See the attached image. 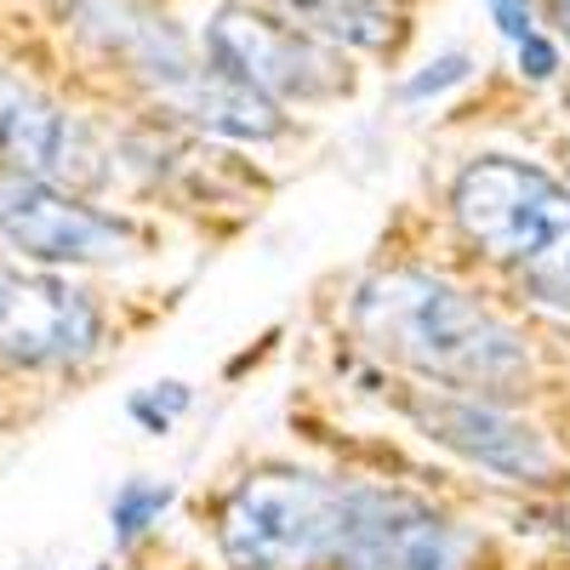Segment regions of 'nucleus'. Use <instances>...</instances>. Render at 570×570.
<instances>
[{
	"mask_svg": "<svg viewBox=\"0 0 570 570\" xmlns=\"http://www.w3.org/2000/svg\"><path fill=\"white\" fill-rule=\"evenodd\" d=\"M348 325L376 360L434 389L513 400L537 383V354L525 331L480 292H468L462 279L422 263L365 274L348 292Z\"/></svg>",
	"mask_w": 570,
	"mask_h": 570,
	"instance_id": "nucleus-1",
	"label": "nucleus"
},
{
	"mask_svg": "<svg viewBox=\"0 0 570 570\" xmlns=\"http://www.w3.org/2000/svg\"><path fill=\"white\" fill-rule=\"evenodd\" d=\"M456 234L542 308L570 314V183L525 155H473L445 188Z\"/></svg>",
	"mask_w": 570,
	"mask_h": 570,
	"instance_id": "nucleus-2",
	"label": "nucleus"
},
{
	"mask_svg": "<svg viewBox=\"0 0 570 570\" xmlns=\"http://www.w3.org/2000/svg\"><path fill=\"white\" fill-rule=\"evenodd\" d=\"M343 480L297 462H268L240 473L212 519L223 570H325L337 537Z\"/></svg>",
	"mask_w": 570,
	"mask_h": 570,
	"instance_id": "nucleus-3",
	"label": "nucleus"
},
{
	"mask_svg": "<svg viewBox=\"0 0 570 570\" xmlns=\"http://www.w3.org/2000/svg\"><path fill=\"white\" fill-rule=\"evenodd\" d=\"M400 411L411 416V428L422 440H434L440 451H451L456 462L491 473V480L513 485V491H537L553 497L570 485V462L564 451L542 434V428L513 411L497 394H468V389H434L416 383L400 394Z\"/></svg>",
	"mask_w": 570,
	"mask_h": 570,
	"instance_id": "nucleus-4",
	"label": "nucleus"
},
{
	"mask_svg": "<svg viewBox=\"0 0 570 570\" xmlns=\"http://www.w3.org/2000/svg\"><path fill=\"white\" fill-rule=\"evenodd\" d=\"M325 570H473V537L405 485L343 480Z\"/></svg>",
	"mask_w": 570,
	"mask_h": 570,
	"instance_id": "nucleus-5",
	"label": "nucleus"
},
{
	"mask_svg": "<svg viewBox=\"0 0 570 570\" xmlns=\"http://www.w3.org/2000/svg\"><path fill=\"white\" fill-rule=\"evenodd\" d=\"M0 240L35 268H115L142 252L137 217L0 166Z\"/></svg>",
	"mask_w": 570,
	"mask_h": 570,
	"instance_id": "nucleus-6",
	"label": "nucleus"
},
{
	"mask_svg": "<svg viewBox=\"0 0 570 570\" xmlns=\"http://www.w3.org/2000/svg\"><path fill=\"white\" fill-rule=\"evenodd\" d=\"M206 58L279 109L325 104L337 91H348V63L337 46H325L303 23H279L252 7H223L206 23Z\"/></svg>",
	"mask_w": 570,
	"mask_h": 570,
	"instance_id": "nucleus-7",
	"label": "nucleus"
},
{
	"mask_svg": "<svg viewBox=\"0 0 570 570\" xmlns=\"http://www.w3.org/2000/svg\"><path fill=\"white\" fill-rule=\"evenodd\" d=\"M109 343L104 303L58 268L0 263V360L23 371H75Z\"/></svg>",
	"mask_w": 570,
	"mask_h": 570,
	"instance_id": "nucleus-8",
	"label": "nucleus"
},
{
	"mask_svg": "<svg viewBox=\"0 0 570 570\" xmlns=\"http://www.w3.org/2000/svg\"><path fill=\"white\" fill-rule=\"evenodd\" d=\"M0 166L98 200L115 188V155L98 126L58 104L46 86L0 63Z\"/></svg>",
	"mask_w": 570,
	"mask_h": 570,
	"instance_id": "nucleus-9",
	"label": "nucleus"
},
{
	"mask_svg": "<svg viewBox=\"0 0 570 570\" xmlns=\"http://www.w3.org/2000/svg\"><path fill=\"white\" fill-rule=\"evenodd\" d=\"M308 35L325 46H354V52H389L400 40V7L394 0H285Z\"/></svg>",
	"mask_w": 570,
	"mask_h": 570,
	"instance_id": "nucleus-10",
	"label": "nucleus"
},
{
	"mask_svg": "<svg viewBox=\"0 0 570 570\" xmlns=\"http://www.w3.org/2000/svg\"><path fill=\"white\" fill-rule=\"evenodd\" d=\"M177 502V485L171 480H126L109 502V537H115V553H131L149 531H160V519L171 513Z\"/></svg>",
	"mask_w": 570,
	"mask_h": 570,
	"instance_id": "nucleus-11",
	"label": "nucleus"
},
{
	"mask_svg": "<svg viewBox=\"0 0 570 570\" xmlns=\"http://www.w3.org/2000/svg\"><path fill=\"white\" fill-rule=\"evenodd\" d=\"M195 405V389L177 383V376H166V383H149V389H137L126 400V416L142 428V434H171V422Z\"/></svg>",
	"mask_w": 570,
	"mask_h": 570,
	"instance_id": "nucleus-12",
	"label": "nucleus"
},
{
	"mask_svg": "<svg viewBox=\"0 0 570 570\" xmlns=\"http://www.w3.org/2000/svg\"><path fill=\"white\" fill-rule=\"evenodd\" d=\"M473 80V58L468 52H440L434 63H422L411 80H400V104H428V98H445L451 86Z\"/></svg>",
	"mask_w": 570,
	"mask_h": 570,
	"instance_id": "nucleus-13",
	"label": "nucleus"
},
{
	"mask_svg": "<svg viewBox=\"0 0 570 570\" xmlns=\"http://www.w3.org/2000/svg\"><path fill=\"white\" fill-rule=\"evenodd\" d=\"M513 69H519V80H531V86H553V80L564 75L559 40L542 35V29H531L525 40H513Z\"/></svg>",
	"mask_w": 570,
	"mask_h": 570,
	"instance_id": "nucleus-14",
	"label": "nucleus"
},
{
	"mask_svg": "<svg viewBox=\"0 0 570 570\" xmlns=\"http://www.w3.org/2000/svg\"><path fill=\"white\" fill-rule=\"evenodd\" d=\"M485 12L502 40H525L537 29V0H485Z\"/></svg>",
	"mask_w": 570,
	"mask_h": 570,
	"instance_id": "nucleus-15",
	"label": "nucleus"
},
{
	"mask_svg": "<svg viewBox=\"0 0 570 570\" xmlns=\"http://www.w3.org/2000/svg\"><path fill=\"white\" fill-rule=\"evenodd\" d=\"M519 519H531V531H548V537H559V542H570V502H564V491H553V497H542V502H531Z\"/></svg>",
	"mask_w": 570,
	"mask_h": 570,
	"instance_id": "nucleus-16",
	"label": "nucleus"
},
{
	"mask_svg": "<svg viewBox=\"0 0 570 570\" xmlns=\"http://www.w3.org/2000/svg\"><path fill=\"white\" fill-rule=\"evenodd\" d=\"M548 18L559 23V35L570 40V0H548Z\"/></svg>",
	"mask_w": 570,
	"mask_h": 570,
	"instance_id": "nucleus-17",
	"label": "nucleus"
},
{
	"mask_svg": "<svg viewBox=\"0 0 570 570\" xmlns=\"http://www.w3.org/2000/svg\"><path fill=\"white\" fill-rule=\"evenodd\" d=\"M564 115H570V91H564Z\"/></svg>",
	"mask_w": 570,
	"mask_h": 570,
	"instance_id": "nucleus-18",
	"label": "nucleus"
},
{
	"mask_svg": "<svg viewBox=\"0 0 570 570\" xmlns=\"http://www.w3.org/2000/svg\"><path fill=\"white\" fill-rule=\"evenodd\" d=\"M91 570H109V564H91Z\"/></svg>",
	"mask_w": 570,
	"mask_h": 570,
	"instance_id": "nucleus-19",
	"label": "nucleus"
}]
</instances>
